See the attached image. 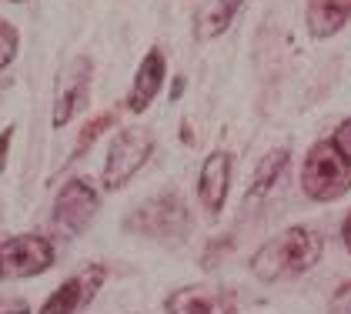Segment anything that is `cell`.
<instances>
[{
	"label": "cell",
	"mask_w": 351,
	"mask_h": 314,
	"mask_svg": "<svg viewBox=\"0 0 351 314\" xmlns=\"http://www.w3.org/2000/svg\"><path fill=\"white\" fill-rule=\"evenodd\" d=\"M17 47H21V34L10 21H0V71L14 64L17 57Z\"/></svg>",
	"instance_id": "obj_16"
},
{
	"label": "cell",
	"mask_w": 351,
	"mask_h": 314,
	"mask_svg": "<svg viewBox=\"0 0 351 314\" xmlns=\"http://www.w3.org/2000/svg\"><path fill=\"white\" fill-rule=\"evenodd\" d=\"M0 314H30L27 308H10V311H0Z\"/></svg>",
	"instance_id": "obj_20"
},
{
	"label": "cell",
	"mask_w": 351,
	"mask_h": 314,
	"mask_svg": "<svg viewBox=\"0 0 351 314\" xmlns=\"http://www.w3.org/2000/svg\"><path fill=\"white\" fill-rule=\"evenodd\" d=\"M151 151H154V134L147 128H124L110 141L108 160H104V171H101L104 191H121L147 164Z\"/></svg>",
	"instance_id": "obj_4"
},
{
	"label": "cell",
	"mask_w": 351,
	"mask_h": 314,
	"mask_svg": "<svg viewBox=\"0 0 351 314\" xmlns=\"http://www.w3.org/2000/svg\"><path fill=\"white\" fill-rule=\"evenodd\" d=\"M348 21H351V0H308L304 24H308V34H311V37L328 40V37H335Z\"/></svg>",
	"instance_id": "obj_12"
},
{
	"label": "cell",
	"mask_w": 351,
	"mask_h": 314,
	"mask_svg": "<svg viewBox=\"0 0 351 314\" xmlns=\"http://www.w3.org/2000/svg\"><path fill=\"white\" fill-rule=\"evenodd\" d=\"M288 157L291 151L288 147H274L268 154L261 157V164H258V171H254V181H251V191H247V197H261V194H268L274 181L281 178V171L288 167Z\"/></svg>",
	"instance_id": "obj_14"
},
{
	"label": "cell",
	"mask_w": 351,
	"mask_h": 314,
	"mask_svg": "<svg viewBox=\"0 0 351 314\" xmlns=\"http://www.w3.org/2000/svg\"><path fill=\"white\" fill-rule=\"evenodd\" d=\"M167 314H238L234 294L211 285H188V288L171 291L164 298Z\"/></svg>",
	"instance_id": "obj_9"
},
{
	"label": "cell",
	"mask_w": 351,
	"mask_h": 314,
	"mask_svg": "<svg viewBox=\"0 0 351 314\" xmlns=\"http://www.w3.org/2000/svg\"><path fill=\"white\" fill-rule=\"evenodd\" d=\"M124 228L144 237H154V241H181L188 234L191 217L184 201L174 191H167V194H158V197L144 201L141 208H134V214L124 221Z\"/></svg>",
	"instance_id": "obj_3"
},
{
	"label": "cell",
	"mask_w": 351,
	"mask_h": 314,
	"mask_svg": "<svg viewBox=\"0 0 351 314\" xmlns=\"http://www.w3.org/2000/svg\"><path fill=\"white\" fill-rule=\"evenodd\" d=\"M110 124H114V114H101V117H94V121L84 128L81 137H77V144H74V151H71L67 160H77L81 154H87V151H90V144H94V141L104 134V128H110Z\"/></svg>",
	"instance_id": "obj_15"
},
{
	"label": "cell",
	"mask_w": 351,
	"mask_h": 314,
	"mask_svg": "<svg viewBox=\"0 0 351 314\" xmlns=\"http://www.w3.org/2000/svg\"><path fill=\"white\" fill-rule=\"evenodd\" d=\"M228 191H231V154L211 151L201 164V174H197V201L211 217H217L224 210Z\"/></svg>",
	"instance_id": "obj_10"
},
{
	"label": "cell",
	"mask_w": 351,
	"mask_h": 314,
	"mask_svg": "<svg viewBox=\"0 0 351 314\" xmlns=\"http://www.w3.org/2000/svg\"><path fill=\"white\" fill-rule=\"evenodd\" d=\"M90 77H94V60H90L87 53L74 57V60L60 71L57 90H54V114H51V124H54V128H67L84 107H87Z\"/></svg>",
	"instance_id": "obj_7"
},
{
	"label": "cell",
	"mask_w": 351,
	"mask_h": 314,
	"mask_svg": "<svg viewBox=\"0 0 351 314\" xmlns=\"http://www.w3.org/2000/svg\"><path fill=\"white\" fill-rule=\"evenodd\" d=\"M10 141H14V124L0 131V174L7 171V154H10Z\"/></svg>",
	"instance_id": "obj_18"
},
{
	"label": "cell",
	"mask_w": 351,
	"mask_h": 314,
	"mask_svg": "<svg viewBox=\"0 0 351 314\" xmlns=\"http://www.w3.org/2000/svg\"><path fill=\"white\" fill-rule=\"evenodd\" d=\"M10 3H21V0H10Z\"/></svg>",
	"instance_id": "obj_22"
},
{
	"label": "cell",
	"mask_w": 351,
	"mask_h": 314,
	"mask_svg": "<svg viewBox=\"0 0 351 314\" xmlns=\"http://www.w3.org/2000/svg\"><path fill=\"white\" fill-rule=\"evenodd\" d=\"M301 187L318 204H331L351 191V160L338 151L335 141L311 144L301 164Z\"/></svg>",
	"instance_id": "obj_2"
},
{
	"label": "cell",
	"mask_w": 351,
	"mask_h": 314,
	"mask_svg": "<svg viewBox=\"0 0 351 314\" xmlns=\"http://www.w3.org/2000/svg\"><path fill=\"white\" fill-rule=\"evenodd\" d=\"M341 241H345V247L351 251V214L341 221Z\"/></svg>",
	"instance_id": "obj_19"
},
{
	"label": "cell",
	"mask_w": 351,
	"mask_h": 314,
	"mask_svg": "<svg viewBox=\"0 0 351 314\" xmlns=\"http://www.w3.org/2000/svg\"><path fill=\"white\" fill-rule=\"evenodd\" d=\"M101 210V194L87 178H71L57 191L54 197V214L51 221L57 224V231H64L67 237H77L90 228V221Z\"/></svg>",
	"instance_id": "obj_5"
},
{
	"label": "cell",
	"mask_w": 351,
	"mask_h": 314,
	"mask_svg": "<svg viewBox=\"0 0 351 314\" xmlns=\"http://www.w3.org/2000/svg\"><path fill=\"white\" fill-rule=\"evenodd\" d=\"M244 7V0H208L197 14V24H194V34L197 40H215L221 37L228 27L234 24L238 10Z\"/></svg>",
	"instance_id": "obj_13"
},
{
	"label": "cell",
	"mask_w": 351,
	"mask_h": 314,
	"mask_svg": "<svg viewBox=\"0 0 351 314\" xmlns=\"http://www.w3.org/2000/svg\"><path fill=\"white\" fill-rule=\"evenodd\" d=\"M331 141H335V144H338V151L351 160V117L338 124V131H335V137H331Z\"/></svg>",
	"instance_id": "obj_17"
},
{
	"label": "cell",
	"mask_w": 351,
	"mask_h": 314,
	"mask_svg": "<svg viewBox=\"0 0 351 314\" xmlns=\"http://www.w3.org/2000/svg\"><path fill=\"white\" fill-rule=\"evenodd\" d=\"M0 281H3V267H0Z\"/></svg>",
	"instance_id": "obj_21"
},
{
	"label": "cell",
	"mask_w": 351,
	"mask_h": 314,
	"mask_svg": "<svg viewBox=\"0 0 351 314\" xmlns=\"http://www.w3.org/2000/svg\"><path fill=\"white\" fill-rule=\"evenodd\" d=\"M322 237L318 231L295 224V228H285L281 234H274L271 241H265L254 254H251V274L265 285L274 281H291L308 274L315 264L322 261Z\"/></svg>",
	"instance_id": "obj_1"
},
{
	"label": "cell",
	"mask_w": 351,
	"mask_h": 314,
	"mask_svg": "<svg viewBox=\"0 0 351 314\" xmlns=\"http://www.w3.org/2000/svg\"><path fill=\"white\" fill-rule=\"evenodd\" d=\"M164 80H167V57H164L161 47H151L134 71V84H131V94H128V110H134V114L147 110L154 104V97L164 90Z\"/></svg>",
	"instance_id": "obj_11"
},
{
	"label": "cell",
	"mask_w": 351,
	"mask_h": 314,
	"mask_svg": "<svg viewBox=\"0 0 351 314\" xmlns=\"http://www.w3.org/2000/svg\"><path fill=\"white\" fill-rule=\"evenodd\" d=\"M54 244L44 234H14L0 241V267L3 278H37L51 271Z\"/></svg>",
	"instance_id": "obj_6"
},
{
	"label": "cell",
	"mask_w": 351,
	"mask_h": 314,
	"mask_svg": "<svg viewBox=\"0 0 351 314\" xmlns=\"http://www.w3.org/2000/svg\"><path fill=\"white\" fill-rule=\"evenodd\" d=\"M104 281H108V267H104V264H87L84 271L71 274V278L40 304L37 314H84L94 304V298H97V291L104 288Z\"/></svg>",
	"instance_id": "obj_8"
}]
</instances>
